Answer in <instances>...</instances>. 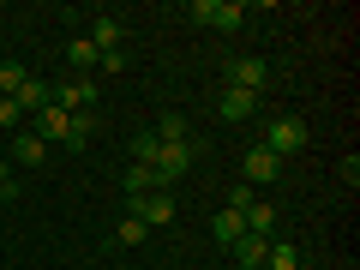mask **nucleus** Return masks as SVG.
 <instances>
[{
	"mask_svg": "<svg viewBox=\"0 0 360 270\" xmlns=\"http://www.w3.org/2000/svg\"><path fill=\"white\" fill-rule=\"evenodd\" d=\"M264 150L276 156V162L300 156V150H307V120H300V115H270L264 120Z\"/></svg>",
	"mask_w": 360,
	"mask_h": 270,
	"instance_id": "f257e3e1",
	"label": "nucleus"
},
{
	"mask_svg": "<svg viewBox=\"0 0 360 270\" xmlns=\"http://www.w3.org/2000/svg\"><path fill=\"white\" fill-rule=\"evenodd\" d=\"M127 210L144 222V229H168V222L180 217V205H174V193H168V186H156V193H144V198H127Z\"/></svg>",
	"mask_w": 360,
	"mask_h": 270,
	"instance_id": "f03ea898",
	"label": "nucleus"
},
{
	"mask_svg": "<svg viewBox=\"0 0 360 270\" xmlns=\"http://www.w3.org/2000/svg\"><path fill=\"white\" fill-rule=\"evenodd\" d=\"M49 103L66 108V115H90L96 108V78H60V84H49Z\"/></svg>",
	"mask_w": 360,
	"mask_h": 270,
	"instance_id": "7ed1b4c3",
	"label": "nucleus"
},
{
	"mask_svg": "<svg viewBox=\"0 0 360 270\" xmlns=\"http://www.w3.org/2000/svg\"><path fill=\"white\" fill-rule=\"evenodd\" d=\"M186 13H193L198 25H210V30H240L246 25V6H240V0H193Z\"/></svg>",
	"mask_w": 360,
	"mask_h": 270,
	"instance_id": "20e7f679",
	"label": "nucleus"
},
{
	"mask_svg": "<svg viewBox=\"0 0 360 270\" xmlns=\"http://www.w3.org/2000/svg\"><path fill=\"white\" fill-rule=\"evenodd\" d=\"M193 156H198V144H156V156H150L156 186H174V180L193 168Z\"/></svg>",
	"mask_w": 360,
	"mask_h": 270,
	"instance_id": "39448f33",
	"label": "nucleus"
},
{
	"mask_svg": "<svg viewBox=\"0 0 360 270\" xmlns=\"http://www.w3.org/2000/svg\"><path fill=\"white\" fill-rule=\"evenodd\" d=\"M270 84V66L264 60H252V54H240V60H229V90H264Z\"/></svg>",
	"mask_w": 360,
	"mask_h": 270,
	"instance_id": "423d86ee",
	"label": "nucleus"
},
{
	"mask_svg": "<svg viewBox=\"0 0 360 270\" xmlns=\"http://www.w3.org/2000/svg\"><path fill=\"white\" fill-rule=\"evenodd\" d=\"M240 174H246V186H270V180L283 174V162H276V156H270L264 144H252V150L240 156Z\"/></svg>",
	"mask_w": 360,
	"mask_h": 270,
	"instance_id": "0eeeda50",
	"label": "nucleus"
},
{
	"mask_svg": "<svg viewBox=\"0 0 360 270\" xmlns=\"http://www.w3.org/2000/svg\"><path fill=\"white\" fill-rule=\"evenodd\" d=\"M13 103H18V115H25V120H30V115H42V108H49V78H37V72H30L25 84L13 90Z\"/></svg>",
	"mask_w": 360,
	"mask_h": 270,
	"instance_id": "6e6552de",
	"label": "nucleus"
},
{
	"mask_svg": "<svg viewBox=\"0 0 360 270\" xmlns=\"http://www.w3.org/2000/svg\"><path fill=\"white\" fill-rule=\"evenodd\" d=\"M150 139H156V144H193V127H186V115H174V108H168V115H156Z\"/></svg>",
	"mask_w": 360,
	"mask_h": 270,
	"instance_id": "1a4fd4ad",
	"label": "nucleus"
},
{
	"mask_svg": "<svg viewBox=\"0 0 360 270\" xmlns=\"http://www.w3.org/2000/svg\"><path fill=\"white\" fill-rule=\"evenodd\" d=\"M120 42H127V25H120V18H96V25H90V49L96 54H115Z\"/></svg>",
	"mask_w": 360,
	"mask_h": 270,
	"instance_id": "9d476101",
	"label": "nucleus"
},
{
	"mask_svg": "<svg viewBox=\"0 0 360 270\" xmlns=\"http://www.w3.org/2000/svg\"><path fill=\"white\" fill-rule=\"evenodd\" d=\"M217 115H222V120H252V115H258V96H252V90H222Z\"/></svg>",
	"mask_w": 360,
	"mask_h": 270,
	"instance_id": "9b49d317",
	"label": "nucleus"
},
{
	"mask_svg": "<svg viewBox=\"0 0 360 270\" xmlns=\"http://www.w3.org/2000/svg\"><path fill=\"white\" fill-rule=\"evenodd\" d=\"M264 252H270V240H264V234H240V240L229 246V258H234V264H252V270H264Z\"/></svg>",
	"mask_w": 360,
	"mask_h": 270,
	"instance_id": "f8f14e48",
	"label": "nucleus"
},
{
	"mask_svg": "<svg viewBox=\"0 0 360 270\" xmlns=\"http://www.w3.org/2000/svg\"><path fill=\"white\" fill-rule=\"evenodd\" d=\"M42 156H49V144H42L30 127H25V132H13V156H6V162H25V168H37Z\"/></svg>",
	"mask_w": 360,
	"mask_h": 270,
	"instance_id": "ddd939ff",
	"label": "nucleus"
},
{
	"mask_svg": "<svg viewBox=\"0 0 360 270\" xmlns=\"http://www.w3.org/2000/svg\"><path fill=\"white\" fill-rule=\"evenodd\" d=\"M96 60H103V54L90 49V37H72V42H66V66H78V78H96Z\"/></svg>",
	"mask_w": 360,
	"mask_h": 270,
	"instance_id": "4468645a",
	"label": "nucleus"
},
{
	"mask_svg": "<svg viewBox=\"0 0 360 270\" xmlns=\"http://www.w3.org/2000/svg\"><path fill=\"white\" fill-rule=\"evenodd\" d=\"M210 234H217V246H222V252H229V246H234V240H240V234H246L240 210H217V217H210Z\"/></svg>",
	"mask_w": 360,
	"mask_h": 270,
	"instance_id": "2eb2a0df",
	"label": "nucleus"
},
{
	"mask_svg": "<svg viewBox=\"0 0 360 270\" xmlns=\"http://www.w3.org/2000/svg\"><path fill=\"white\" fill-rule=\"evenodd\" d=\"M120 186H127V198H144V193H156V168H150V162H132L127 174H120Z\"/></svg>",
	"mask_w": 360,
	"mask_h": 270,
	"instance_id": "dca6fc26",
	"label": "nucleus"
},
{
	"mask_svg": "<svg viewBox=\"0 0 360 270\" xmlns=\"http://www.w3.org/2000/svg\"><path fill=\"white\" fill-rule=\"evenodd\" d=\"M264 270H307V258H300V246H288V240H270Z\"/></svg>",
	"mask_w": 360,
	"mask_h": 270,
	"instance_id": "f3484780",
	"label": "nucleus"
},
{
	"mask_svg": "<svg viewBox=\"0 0 360 270\" xmlns=\"http://www.w3.org/2000/svg\"><path fill=\"white\" fill-rule=\"evenodd\" d=\"M240 222H246V234H264V240H276V205H252Z\"/></svg>",
	"mask_w": 360,
	"mask_h": 270,
	"instance_id": "a211bd4d",
	"label": "nucleus"
},
{
	"mask_svg": "<svg viewBox=\"0 0 360 270\" xmlns=\"http://www.w3.org/2000/svg\"><path fill=\"white\" fill-rule=\"evenodd\" d=\"M144 234H150V229H144V222L127 210V217L115 222V234H108V240H115V246H144Z\"/></svg>",
	"mask_w": 360,
	"mask_h": 270,
	"instance_id": "6ab92c4d",
	"label": "nucleus"
},
{
	"mask_svg": "<svg viewBox=\"0 0 360 270\" xmlns=\"http://www.w3.org/2000/svg\"><path fill=\"white\" fill-rule=\"evenodd\" d=\"M0 132H6V139H13V132H25V115H18L13 96H0Z\"/></svg>",
	"mask_w": 360,
	"mask_h": 270,
	"instance_id": "aec40b11",
	"label": "nucleus"
},
{
	"mask_svg": "<svg viewBox=\"0 0 360 270\" xmlns=\"http://www.w3.org/2000/svg\"><path fill=\"white\" fill-rule=\"evenodd\" d=\"M25 78H30V66H18V60H6V66H0V96H13V90L25 84Z\"/></svg>",
	"mask_w": 360,
	"mask_h": 270,
	"instance_id": "412c9836",
	"label": "nucleus"
},
{
	"mask_svg": "<svg viewBox=\"0 0 360 270\" xmlns=\"http://www.w3.org/2000/svg\"><path fill=\"white\" fill-rule=\"evenodd\" d=\"M336 174H342V186L354 193V186H360V156H342V162H336Z\"/></svg>",
	"mask_w": 360,
	"mask_h": 270,
	"instance_id": "4be33fe9",
	"label": "nucleus"
},
{
	"mask_svg": "<svg viewBox=\"0 0 360 270\" xmlns=\"http://www.w3.org/2000/svg\"><path fill=\"white\" fill-rule=\"evenodd\" d=\"M258 205V198H252V186H246V180H240V186H234V193H229V210H240V217H246V210H252Z\"/></svg>",
	"mask_w": 360,
	"mask_h": 270,
	"instance_id": "5701e85b",
	"label": "nucleus"
},
{
	"mask_svg": "<svg viewBox=\"0 0 360 270\" xmlns=\"http://www.w3.org/2000/svg\"><path fill=\"white\" fill-rule=\"evenodd\" d=\"M6 198H18V174H13V162H0V205Z\"/></svg>",
	"mask_w": 360,
	"mask_h": 270,
	"instance_id": "b1692460",
	"label": "nucleus"
},
{
	"mask_svg": "<svg viewBox=\"0 0 360 270\" xmlns=\"http://www.w3.org/2000/svg\"><path fill=\"white\" fill-rule=\"evenodd\" d=\"M96 72H127V49H115V54H103V60H96Z\"/></svg>",
	"mask_w": 360,
	"mask_h": 270,
	"instance_id": "393cba45",
	"label": "nucleus"
},
{
	"mask_svg": "<svg viewBox=\"0 0 360 270\" xmlns=\"http://www.w3.org/2000/svg\"><path fill=\"white\" fill-rule=\"evenodd\" d=\"M132 156H139V162H150V156H156V139H150V132H139V139H132Z\"/></svg>",
	"mask_w": 360,
	"mask_h": 270,
	"instance_id": "a878e982",
	"label": "nucleus"
},
{
	"mask_svg": "<svg viewBox=\"0 0 360 270\" xmlns=\"http://www.w3.org/2000/svg\"><path fill=\"white\" fill-rule=\"evenodd\" d=\"M234 270H252V264H234Z\"/></svg>",
	"mask_w": 360,
	"mask_h": 270,
	"instance_id": "bb28decb",
	"label": "nucleus"
}]
</instances>
